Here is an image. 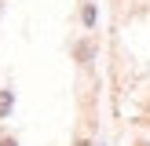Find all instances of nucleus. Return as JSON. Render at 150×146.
Returning <instances> with one entry per match:
<instances>
[{
  "label": "nucleus",
  "mask_w": 150,
  "mask_h": 146,
  "mask_svg": "<svg viewBox=\"0 0 150 146\" xmlns=\"http://www.w3.org/2000/svg\"><path fill=\"white\" fill-rule=\"evenodd\" d=\"M73 55H77L81 62H92V55H95V44H92V40H81L77 48H73Z\"/></svg>",
  "instance_id": "obj_1"
},
{
  "label": "nucleus",
  "mask_w": 150,
  "mask_h": 146,
  "mask_svg": "<svg viewBox=\"0 0 150 146\" xmlns=\"http://www.w3.org/2000/svg\"><path fill=\"white\" fill-rule=\"evenodd\" d=\"M11 106H15V95L7 91V88H0V121H4V117L11 113Z\"/></svg>",
  "instance_id": "obj_2"
},
{
  "label": "nucleus",
  "mask_w": 150,
  "mask_h": 146,
  "mask_svg": "<svg viewBox=\"0 0 150 146\" xmlns=\"http://www.w3.org/2000/svg\"><path fill=\"white\" fill-rule=\"evenodd\" d=\"M81 22H84L88 29L95 26V4H84V7H81Z\"/></svg>",
  "instance_id": "obj_3"
},
{
  "label": "nucleus",
  "mask_w": 150,
  "mask_h": 146,
  "mask_svg": "<svg viewBox=\"0 0 150 146\" xmlns=\"http://www.w3.org/2000/svg\"><path fill=\"white\" fill-rule=\"evenodd\" d=\"M0 146H18V139H11V135H4V139H0Z\"/></svg>",
  "instance_id": "obj_4"
},
{
  "label": "nucleus",
  "mask_w": 150,
  "mask_h": 146,
  "mask_svg": "<svg viewBox=\"0 0 150 146\" xmlns=\"http://www.w3.org/2000/svg\"><path fill=\"white\" fill-rule=\"evenodd\" d=\"M77 146H92V142H88V139H81V142H77Z\"/></svg>",
  "instance_id": "obj_5"
}]
</instances>
